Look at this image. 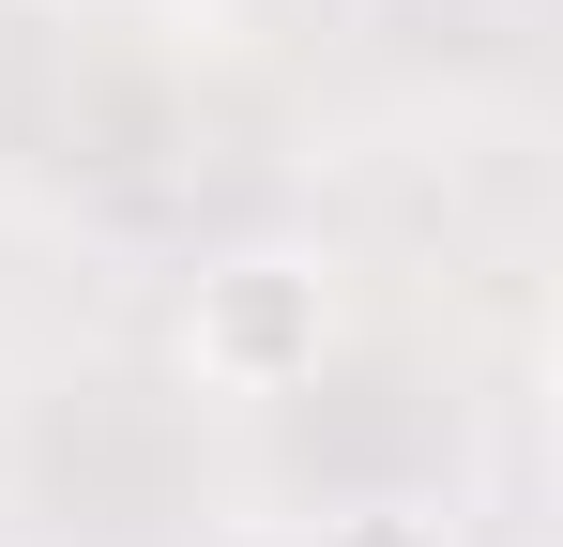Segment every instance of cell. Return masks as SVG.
<instances>
[{
  "label": "cell",
  "mask_w": 563,
  "mask_h": 547,
  "mask_svg": "<svg viewBox=\"0 0 563 547\" xmlns=\"http://www.w3.org/2000/svg\"><path fill=\"white\" fill-rule=\"evenodd\" d=\"M305 547H457V533H442L427 502H335V517H320Z\"/></svg>",
  "instance_id": "cell-2"
},
{
  "label": "cell",
  "mask_w": 563,
  "mask_h": 547,
  "mask_svg": "<svg viewBox=\"0 0 563 547\" xmlns=\"http://www.w3.org/2000/svg\"><path fill=\"white\" fill-rule=\"evenodd\" d=\"M351 335V289L320 244H229V259H198V289L168 304V365H184L213 411H275L305 395L320 365Z\"/></svg>",
  "instance_id": "cell-1"
}]
</instances>
